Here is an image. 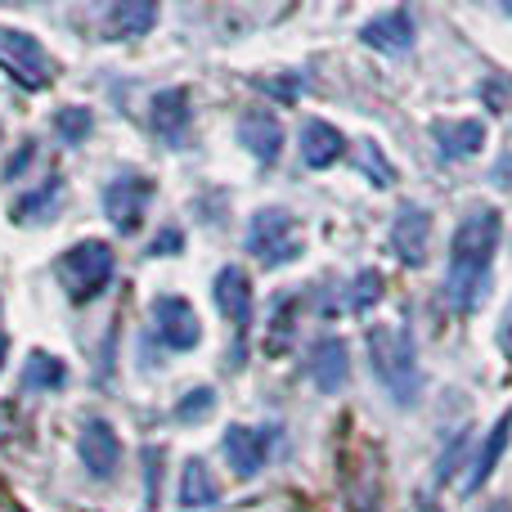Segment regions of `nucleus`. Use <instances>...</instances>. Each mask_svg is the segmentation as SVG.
Segmentation results:
<instances>
[{
  "label": "nucleus",
  "instance_id": "2eb2a0df",
  "mask_svg": "<svg viewBox=\"0 0 512 512\" xmlns=\"http://www.w3.org/2000/svg\"><path fill=\"white\" fill-rule=\"evenodd\" d=\"M239 144L252 153L256 162H274L283 149V126L274 122V113H265V108H256V113L239 117Z\"/></svg>",
  "mask_w": 512,
  "mask_h": 512
},
{
  "label": "nucleus",
  "instance_id": "c756f323",
  "mask_svg": "<svg viewBox=\"0 0 512 512\" xmlns=\"http://www.w3.org/2000/svg\"><path fill=\"white\" fill-rule=\"evenodd\" d=\"M5 351H9V342H5V333H0V364H5Z\"/></svg>",
  "mask_w": 512,
  "mask_h": 512
},
{
  "label": "nucleus",
  "instance_id": "393cba45",
  "mask_svg": "<svg viewBox=\"0 0 512 512\" xmlns=\"http://www.w3.org/2000/svg\"><path fill=\"white\" fill-rule=\"evenodd\" d=\"M382 297V274L378 270H364L360 279H355V292H351V310H369L373 301Z\"/></svg>",
  "mask_w": 512,
  "mask_h": 512
},
{
  "label": "nucleus",
  "instance_id": "412c9836",
  "mask_svg": "<svg viewBox=\"0 0 512 512\" xmlns=\"http://www.w3.org/2000/svg\"><path fill=\"white\" fill-rule=\"evenodd\" d=\"M508 436H512V414L499 418V427H495V436L486 441V450H481V459H477V468H472V477H468V486L477 490L481 481L495 472V463H499V454H504V445H508Z\"/></svg>",
  "mask_w": 512,
  "mask_h": 512
},
{
  "label": "nucleus",
  "instance_id": "f03ea898",
  "mask_svg": "<svg viewBox=\"0 0 512 512\" xmlns=\"http://www.w3.org/2000/svg\"><path fill=\"white\" fill-rule=\"evenodd\" d=\"M369 355H373V373H378V382L387 387V396L396 400L400 409L414 405L418 387H423L414 337H409L400 324H373L369 328Z\"/></svg>",
  "mask_w": 512,
  "mask_h": 512
},
{
  "label": "nucleus",
  "instance_id": "6ab92c4d",
  "mask_svg": "<svg viewBox=\"0 0 512 512\" xmlns=\"http://www.w3.org/2000/svg\"><path fill=\"white\" fill-rule=\"evenodd\" d=\"M68 382V364L45 351H32L23 364V391H59Z\"/></svg>",
  "mask_w": 512,
  "mask_h": 512
},
{
  "label": "nucleus",
  "instance_id": "39448f33",
  "mask_svg": "<svg viewBox=\"0 0 512 512\" xmlns=\"http://www.w3.org/2000/svg\"><path fill=\"white\" fill-rule=\"evenodd\" d=\"M216 306L225 310V319L234 324V364H243L248 355V328H252V283L239 265H225L216 274V288H212Z\"/></svg>",
  "mask_w": 512,
  "mask_h": 512
},
{
  "label": "nucleus",
  "instance_id": "a211bd4d",
  "mask_svg": "<svg viewBox=\"0 0 512 512\" xmlns=\"http://www.w3.org/2000/svg\"><path fill=\"white\" fill-rule=\"evenodd\" d=\"M221 504V486H216L212 468L203 459H189L180 472V508H216Z\"/></svg>",
  "mask_w": 512,
  "mask_h": 512
},
{
  "label": "nucleus",
  "instance_id": "9b49d317",
  "mask_svg": "<svg viewBox=\"0 0 512 512\" xmlns=\"http://www.w3.org/2000/svg\"><path fill=\"white\" fill-rule=\"evenodd\" d=\"M149 122H153V135H158V140H167L171 149H180L189 122H194L189 95L185 90H158V95H153V108H149Z\"/></svg>",
  "mask_w": 512,
  "mask_h": 512
},
{
  "label": "nucleus",
  "instance_id": "f257e3e1",
  "mask_svg": "<svg viewBox=\"0 0 512 512\" xmlns=\"http://www.w3.org/2000/svg\"><path fill=\"white\" fill-rule=\"evenodd\" d=\"M499 234H504V221H499L495 207H472L459 221L450 243V279H445V297L454 310H472L481 301L490 283V265H495Z\"/></svg>",
  "mask_w": 512,
  "mask_h": 512
},
{
  "label": "nucleus",
  "instance_id": "ddd939ff",
  "mask_svg": "<svg viewBox=\"0 0 512 512\" xmlns=\"http://www.w3.org/2000/svg\"><path fill=\"white\" fill-rule=\"evenodd\" d=\"M77 454L90 477H113L117 463H122V445H117L108 423H86V432H81V441H77Z\"/></svg>",
  "mask_w": 512,
  "mask_h": 512
},
{
  "label": "nucleus",
  "instance_id": "9d476101",
  "mask_svg": "<svg viewBox=\"0 0 512 512\" xmlns=\"http://www.w3.org/2000/svg\"><path fill=\"white\" fill-rule=\"evenodd\" d=\"M427 239H432V212L405 203L396 212V221H391V252H396L405 265H423Z\"/></svg>",
  "mask_w": 512,
  "mask_h": 512
},
{
  "label": "nucleus",
  "instance_id": "b1692460",
  "mask_svg": "<svg viewBox=\"0 0 512 512\" xmlns=\"http://www.w3.org/2000/svg\"><path fill=\"white\" fill-rule=\"evenodd\" d=\"M212 409H216V391L212 387H198V391H189V396L176 405V418H180V423H194V418H207Z\"/></svg>",
  "mask_w": 512,
  "mask_h": 512
},
{
  "label": "nucleus",
  "instance_id": "4be33fe9",
  "mask_svg": "<svg viewBox=\"0 0 512 512\" xmlns=\"http://www.w3.org/2000/svg\"><path fill=\"white\" fill-rule=\"evenodd\" d=\"M90 126H95V117H90V108H59V117H54V131H59L63 144H81L90 135Z\"/></svg>",
  "mask_w": 512,
  "mask_h": 512
},
{
  "label": "nucleus",
  "instance_id": "f3484780",
  "mask_svg": "<svg viewBox=\"0 0 512 512\" xmlns=\"http://www.w3.org/2000/svg\"><path fill=\"white\" fill-rule=\"evenodd\" d=\"M436 144L445 158H472L486 144V122L477 117H459V122H436Z\"/></svg>",
  "mask_w": 512,
  "mask_h": 512
},
{
  "label": "nucleus",
  "instance_id": "c85d7f7f",
  "mask_svg": "<svg viewBox=\"0 0 512 512\" xmlns=\"http://www.w3.org/2000/svg\"><path fill=\"white\" fill-rule=\"evenodd\" d=\"M508 176H512V158H504V162L495 167V180H499V185H508Z\"/></svg>",
  "mask_w": 512,
  "mask_h": 512
},
{
  "label": "nucleus",
  "instance_id": "f8f14e48",
  "mask_svg": "<svg viewBox=\"0 0 512 512\" xmlns=\"http://www.w3.org/2000/svg\"><path fill=\"white\" fill-rule=\"evenodd\" d=\"M346 378H351V360H346L342 337H324V342H315V351H310V382H315L324 396H333V391L346 387Z\"/></svg>",
  "mask_w": 512,
  "mask_h": 512
},
{
  "label": "nucleus",
  "instance_id": "1a4fd4ad",
  "mask_svg": "<svg viewBox=\"0 0 512 512\" xmlns=\"http://www.w3.org/2000/svg\"><path fill=\"white\" fill-rule=\"evenodd\" d=\"M270 450H274V436L265 432V427H239L234 423L230 432H225V459H230L234 477H243V481H252L256 472L265 468Z\"/></svg>",
  "mask_w": 512,
  "mask_h": 512
},
{
  "label": "nucleus",
  "instance_id": "dca6fc26",
  "mask_svg": "<svg viewBox=\"0 0 512 512\" xmlns=\"http://www.w3.org/2000/svg\"><path fill=\"white\" fill-rule=\"evenodd\" d=\"M346 153V135L337 131V126L319 122V117H310L306 126H301V158H306V167H333L337 158Z\"/></svg>",
  "mask_w": 512,
  "mask_h": 512
},
{
  "label": "nucleus",
  "instance_id": "4468645a",
  "mask_svg": "<svg viewBox=\"0 0 512 512\" xmlns=\"http://www.w3.org/2000/svg\"><path fill=\"white\" fill-rule=\"evenodd\" d=\"M364 45H373V50H387V54H400L409 50V41H414V18H409V9H387V14L369 18V23L360 27Z\"/></svg>",
  "mask_w": 512,
  "mask_h": 512
},
{
  "label": "nucleus",
  "instance_id": "5701e85b",
  "mask_svg": "<svg viewBox=\"0 0 512 512\" xmlns=\"http://www.w3.org/2000/svg\"><path fill=\"white\" fill-rule=\"evenodd\" d=\"M59 198V180H50V185H41L36 194H27V198H18L14 203V221H41V212Z\"/></svg>",
  "mask_w": 512,
  "mask_h": 512
},
{
  "label": "nucleus",
  "instance_id": "7ed1b4c3",
  "mask_svg": "<svg viewBox=\"0 0 512 512\" xmlns=\"http://www.w3.org/2000/svg\"><path fill=\"white\" fill-rule=\"evenodd\" d=\"M113 248L108 243H77V248H68L59 256V265H54V274H59L63 292H68V301H90L99 297V292L108 288V279H113Z\"/></svg>",
  "mask_w": 512,
  "mask_h": 512
},
{
  "label": "nucleus",
  "instance_id": "aec40b11",
  "mask_svg": "<svg viewBox=\"0 0 512 512\" xmlns=\"http://www.w3.org/2000/svg\"><path fill=\"white\" fill-rule=\"evenodd\" d=\"M153 23H158V9L153 5H113V14H108V36H113V41H122V36H144Z\"/></svg>",
  "mask_w": 512,
  "mask_h": 512
},
{
  "label": "nucleus",
  "instance_id": "bb28decb",
  "mask_svg": "<svg viewBox=\"0 0 512 512\" xmlns=\"http://www.w3.org/2000/svg\"><path fill=\"white\" fill-rule=\"evenodd\" d=\"M176 248H180V230H162L158 239H153L149 256H167V252H176Z\"/></svg>",
  "mask_w": 512,
  "mask_h": 512
},
{
  "label": "nucleus",
  "instance_id": "a878e982",
  "mask_svg": "<svg viewBox=\"0 0 512 512\" xmlns=\"http://www.w3.org/2000/svg\"><path fill=\"white\" fill-rule=\"evenodd\" d=\"M360 158H364V171H369V176H373V185H391V167L378 158V153L369 149V144H364V149H360Z\"/></svg>",
  "mask_w": 512,
  "mask_h": 512
},
{
  "label": "nucleus",
  "instance_id": "20e7f679",
  "mask_svg": "<svg viewBox=\"0 0 512 512\" xmlns=\"http://www.w3.org/2000/svg\"><path fill=\"white\" fill-rule=\"evenodd\" d=\"M248 252L261 265H288V261H297L301 239H297V225H292V216L279 212V207H265V212H256L252 225H248Z\"/></svg>",
  "mask_w": 512,
  "mask_h": 512
},
{
  "label": "nucleus",
  "instance_id": "423d86ee",
  "mask_svg": "<svg viewBox=\"0 0 512 512\" xmlns=\"http://www.w3.org/2000/svg\"><path fill=\"white\" fill-rule=\"evenodd\" d=\"M0 68H5L14 81H23L27 90L50 86V77H54L50 54H45L41 41L27 32H0Z\"/></svg>",
  "mask_w": 512,
  "mask_h": 512
},
{
  "label": "nucleus",
  "instance_id": "0eeeda50",
  "mask_svg": "<svg viewBox=\"0 0 512 512\" xmlns=\"http://www.w3.org/2000/svg\"><path fill=\"white\" fill-rule=\"evenodd\" d=\"M149 198H153L149 180L144 176H122V180H113V185L104 189V216L113 221V230L131 234V230H140Z\"/></svg>",
  "mask_w": 512,
  "mask_h": 512
},
{
  "label": "nucleus",
  "instance_id": "cd10ccee",
  "mask_svg": "<svg viewBox=\"0 0 512 512\" xmlns=\"http://www.w3.org/2000/svg\"><path fill=\"white\" fill-rule=\"evenodd\" d=\"M32 153H36V149H32V144H23V149H18V153H14V158H9V162H5V180H14V176H18V171H23V167H27V162H32Z\"/></svg>",
  "mask_w": 512,
  "mask_h": 512
},
{
  "label": "nucleus",
  "instance_id": "6e6552de",
  "mask_svg": "<svg viewBox=\"0 0 512 512\" xmlns=\"http://www.w3.org/2000/svg\"><path fill=\"white\" fill-rule=\"evenodd\" d=\"M153 324H158V337L171 346V351H189L203 337V324H198L194 306L185 297H158L153 301Z\"/></svg>",
  "mask_w": 512,
  "mask_h": 512
}]
</instances>
